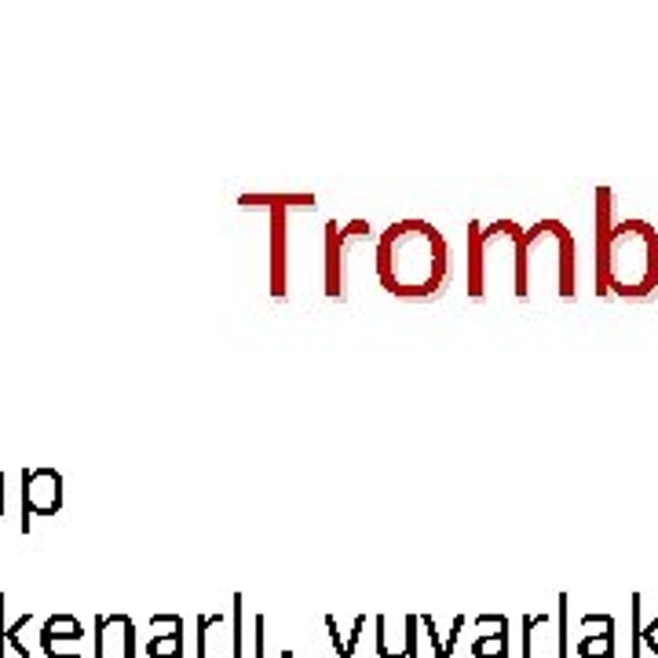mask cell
Here are the masks:
<instances>
[{"label": "cell", "mask_w": 658, "mask_h": 658, "mask_svg": "<svg viewBox=\"0 0 658 658\" xmlns=\"http://www.w3.org/2000/svg\"><path fill=\"white\" fill-rule=\"evenodd\" d=\"M611 202L596 187V297L648 300L658 292V227L637 216L611 224Z\"/></svg>", "instance_id": "obj_1"}, {"label": "cell", "mask_w": 658, "mask_h": 658, "mask_svg": "<svg viewBox=\"0 0 658 658\" xmlns=\"http://www.w3.org/2000/svg\"><path fill=\"white\" fill-rule=\"evenodd\" d=\"M373 271L381 289L392 292V297H435L450 275V249L443 230L429 224V219H395L377 238Z\"/></svg>", "instance_id": "obj_2"}, {"label": "cell", "mask_w": 658, "mask_h": 658, "mask_svg": "<svg viewBox=\"0 0 658 658\" xmlns=\"http://www.w3.org/2000/svg\"><path fill=\"white\" fill-rule=\"evenodd\" d=\"M575 238L559 219H538L523 227L520 260H516V300H575Z\"/></svg>", "instance_id": "obj_3"}, {"label": "cell", "mask_w": 658, "mask_h": 658, "mask_svg": "<svg viewBox=\"0 0 658 658\" xmlns=\"http://www.w3.org/2000/svg\"><path fill=\"white\" fill-rule=\"evenodd\" d=\"M523 227L516 219H494L483 227L480 219L469 224V297L486 300L497 286L505 292L516 289V260H520Z\"/></svg>", "instance_id": "obj_4"}, {"label": "cell", "mask_w": 658, "mask_h": 658, "mask_svg": "<svg viewBox=\"0 0 658 658\" xmlns=\"http://www.w3.org/2000/svg\"><path fill=\"white\" fill-rule=\"evenodd\" d=\"M241 209L271 213V297H289V213L315 209V194H241Z\"/></svg>", "instance_id": "obj_5"}, {"label": "cell", "mask_w": 658, "mask_h": 658, "mask_svg": "<svg viewBox=\"0 0 658 658\" xmlns=\"http://www.w3.org/2000/svg\"><path fill=\"white\" fill-rule=\"evenodd\" d=\"M326 264H322V278H326V297L329 300H348V275H351V264L359 260V256H373L377 253V241H373V227L366 224V219H351V224L337 227V224H326Z\"/></svg>", "instance_id": "obj_6"}, {"label": "cell", "mask_w": 658, "mask_h": 658, "mask_svg": "<svg viewBox=\"0 0 658 658\" xmlns=\"http://www.w3.org/2000/svg\"><path fill=\"white\" fill-rule=\"evenodd\" d=\"M63 508V475L55 469H22V534H30L33 516H55Z\"/></svg>", "instance_id": "obj_7"}, {"label": "cell", "mask_w": 658, "mask_h": 658, "mask_svg": "<svg viewBox=\"0 0 658 658\" xmlns=\"http://www.w3.org/2000/svg\"><path fill=\"white\" fill-rule=\"evenodd\" d=\"M95 658H136V621L121 611L95 618Z\"/></svg>", "instance_id": "obj_8"}, {"label": "cell", "mask_w": 658, "mask_h": 658, "mask_svg": "<svg viewBox=\"0 0 658 658\" xmlns=\"http://www.w3.org/2000/svg\"><path fill=\"white\" fill-rule=\"evenodd\" d=\"M578 651H582V658H615V618L611 615H585Z\"/></svg>", "instance_id": "obj_9"}, {"label": "cell", "mask_w": 658, "mask_h": 658, "mask_svg": "<svg viewBox=\"0 0 658 658\" xmlns=\"http://www.w3.org/2000/svg\"><path fill=\"white\" fill-rule=\"evenodd\" d=\"M81 640H84V629H81V621L73 615H52L41 626V648H44L48 658H66L63 644H70V648H81Z\"/></svg>", "instance_id": "obj_10"}, {"label": "cell", "mask_w": 658, "mask_h": 658, "mask_svg": "<svg viewBox=\"0 0 658 658\" xmlns=\"http://www.w3.org/2000/svg\"><path fill=\"white\" fill-rule=\"evenodd\" d=\"M154 637L146 644L151 658H183V618L179 615H154Z\"/></svg>", "instance_id": "obj_11"}, {"label": "cell", "mask_w": 658, "mask_h": 658, "mask_svg": "<svg viewBox=\"0 0 658 658\" xmlns=\"http://www.w3.org/2000/svg\"><path fill=\"white\" fill-rule=\"evenodd\" d=\"M472 655L475 658H508V618L502 615V621L494 626V633H480L472 644Z\"/></svg>", "instance_id": "obj_12"}, {"label": "cell", "mask_w": 658, "mask_h": 658, "mask_svg": "<svg viewBox=\"0 0 658 658\" xmlns=\"http://www.w3.org/2000/svg\"><path fill=\"white\" fill-rule=\"evenodd\" d=\"M30 621H33V615H19V618L8 626V633H4V648H11L19 658H33V651L27 648V644H22V629H27Z\"/></svg>", "instance_id": "obj_13"}, {"label": "cell", "mask_w": 658, "mask_h": 658, "mask_svg": "<svg viewBox=\"0 0 658 658\" xmlns=\"http://www.w3.org/2000/svg\"><path fill=\"white\" fill-rule=\"evenodd\" d=\"M4 633H8V596L0 593V658H8V648H4Z\"/></svg>", "instance_id": "obj_14"}, {"label": "cell", "mask_w": 658, "mask_h": 658, "mask_svg": "<svg viewBox=\"0 0 658 658\" xmlns=\"http://www.w3.org/2000/svg\"><path fill=\"white\" fill-rule=\"evenodd\" d=\"M0 516H4V472H0Z\"/></svg>", "instance_id": "obj_15"}]
</instances>
